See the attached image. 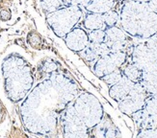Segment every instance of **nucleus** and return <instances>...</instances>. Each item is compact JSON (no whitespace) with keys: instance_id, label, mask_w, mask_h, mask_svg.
Returning a JSON list of instances; mask_svg holds the SVG:
<instances>
[{"instance_id":"26","label":"nucleus","mask_w":157,"mask_h":138,"mask_svg":"<svg viewBox=\"0 0 157 138\" xmlns=\"http://www.w3.org/2000/svg\"><path fill=\"white\" fill-rule=\"evenodd\" d=\"M65 6H78V7H85L90 3L91 0H63Z\"/></svg>"},{"instance_id":"17","label":"nucleus","mask_w":157,"mask_h":138,"mask_svg":"<svg viewBox=\"0 0 157 138\" xmlns=\"http://www.w3.org/2000/svg\"><path fill=\"white\" fill-rule=\"evenodd\" d=\"M139 82L144 87L147 95L157 94V75L147 72H142Z\"/></svg>"},{"instance_id":"30","label":"nucleus","mask_w":157,"mask_h":138,"mask_svg":"<svg viewBox=\"0 0 157 138\" xmlns=\"http://www.w3.org/2000/svg\"><path fill=\"white\" fill-rule=\"evenodd\" d=\"M156 128H157V126H156Z\"/></svg>"},{"instance_id":"4","label":"nucleus","mask_w":157,"mask_h":138,"mask_svg":"<svg viewBox=\"0 0 157 138\" xmlns=\"http://www.w3.org/2000/svg\"><path fill=\"white\" fill-rule=\"evenodd\" d=\"M83 16L81 7L65 6L54 12L48 13L47 23L57 37L64 38L80 21Z\"/></svg>"},{"instance_id":"25","label":"nucleus","mask_w":157,"mask_h":138,"mask_svg":"<svg viewBox=\"0 0 157 138\" xmlns=\"http://www.w3.org/2000/svg\"><path fill=\"white\" fill-rule=\"evenodd\" d=\"M145 43L148 47V49L152 52V54L155 56V58L157 59V34L152 37H151V38H147Z\"/></svg>"},{"instance_id":"28","label":"nucleus","mask_w":157,"mask_h":138,"mask_svg":"<svg viewBox=\"0 0 157 138\" xmlns=\"http://www.w3.org/2000/svg\"><path fill=\"white\" fill-rule=\"evenodd\" d=\"M147 3H148L149 7H151V9L153 12L157 13V0H148Z\"/></svg>"},{"instance_id":"22","label":"nucleus","mask_w":157,"mask_h":138,"mask_svg":"<svg viewBox=\"0 0 157 138\" xmlns=\"http://www.w3.org/2000/svg\"><path fill=\"white\" fill-rule=\"evenodd\" d=\"M42 6L44 10L51 13L65 7V3L63 0H42Z\"/></svg>"},{"instance_id":"21","label":"nucleus","mask_w":157,"mask_h":138,"mask_svg":"<svg viewBox=\"0 0 157 138\" xmlns=\"http://www.w3.org/2000/svg\"><path fill=\"white\" fill-rule=\"evenodd\" d=\"M122 77H124V74H122L121 67V68L116 69V70H114L113 72L105 75L104 77L101 78V80L103 81L105 84H107L109 85H113L116 84V82H118Z\"/></svg>"},{"instance_id":"29","label":"nucleus","mask_w":157,"mask_h":138,"mask_svg":"<svg viewBox=\"0 0 157 138\" xmlns=\"http://www.w3.org/2000/svg\"><path fill=\"white\" fill-rule=\"evenodd\" d=\"M132 1H136V2H147L148 0H132Z\"/></svg>"},{"instance_id":"12","label":"nucleus","mask_w":157,"mask_h":138,"mask_svg":"<svg viewBox=\"0 0 157 138\" xmlns=\"http://www.w3.org/2000/svg\"><path fill=\"white\" fill-rule=\"evenodd\" d=\"M109 53H110V50H109V48L105 42H89L85 49L80 52V56L87 63H94L99 58L105 56V55Z\"/></svg>"},{"instance_id":"2","label":"nucleus","mask_w":157,"mask_h":138,"mask_svg":"<svg viewBox=\"0 0 157 138\" xmlns=\"http://www.w3.org/2000/svg\"><path fill=\"white\" fill-rule=\"evenodd\" d=\"M120 23L128 36L146 40L157 34V13L147 2L128 0L121 7Z\"/></svg>"},{"instance_id":"20","label":"nucleus","mask_w":157,"mask_h":138,"mask_svg":"<svg viewBox=\"0 0 157 138\" xmlns=\"http://www.w3.org/2000/svg\"><path fill=\"white\" fill-rule=\"evenodd\" d=\"M102 17H103L105 27L117 26V24L120 22V13L118 12L114 11L113 9L104 13H102Z\"/></svg>"},{"instance_id":"7","label":"nucleus","mask_w":157,"mask_h":138,"mask_svg":"<svg viewBox=\"0 0 157 138\" xmlns=\"http://www.w3.org/2000/svg\"><path fill=\"white\" fill-rule=\"evenodd\" d=\"M127 60V54L124 51L110 52L105 56L99 58L94 61L93 71L98 78L104 77L105 75L113 72L118 68H121Z\"/></svg>"},{"instance_id":"18","label":"nucleus","mask_w":157,"mask_h":138,"mask_svg":"<svg viewBox=\"0 0 157 138\" xmlns=\"http://www.w3.org/2000/svg\"><path fill=\"white\" fill-rule=\"evenodd\" d=\"M83 25L85 29L89 31L98 30V29H105V24L103 21L101 13H89L85 16Z\"/></svg>"},{"instance_id":"6","label":"nucleus","mask_w":157,"mask_h":138,"mask_svg":"<svg viewBox=\"0 0 157 138\" xmlns=\"http://www.w3.org/2000/svg\"><path fill=\"white\" fill-rule=\"evenodd\" d=\"M63 135L66 138H86L90 136L89 129L77 114L72 102L66 107L61 115Z\"/></svg>"},{"instance_id":"15","label":"nucleus","mask_w":157,"mask_h":138,"mask_svg":"<svg viewBox=\"0 0 157 138\" xmlns=\"http://www.w3.org/2000/svg\"><path fill=\"white\" fill-rule=\"evenodd\" d=\"M130 116L132 117V120L134 121L135 125L139 128V129L156 128L157 126V117L147 113L144 108L138 110Z\"/></svg>"},{"instance_id":"8","label":"nucleus","mask_w":157,"mask_h":138,"mask_svg":"<svg viewBox=\"0 0 157 138\" xmlns=\"http://www.w3.org/2000/svg\"><path fill=\"white\" fill-rule=\"evenodd\" d=\"M142 72L157 75V59L145 42L136 44L131 51V61Z\"/></svg>"},{"instance_id":"9","label":"nucleus","mask_w":157,"mask_h":138,"mask_svg":"<svg viewBox=\"0 0 157 138\" xmlns=\"http://www.w3.org/2000/svg\"><path fill=\"white\" fill-rule=\"evenodd\" d=\"M147 93L141 84L135 82L132 89L125 97L119 102V109L125 115H132L138 110L144 108Z\"/></svg>"},{"instance_id":"24","label":"nucleus","mask_w":157,"mask_h":138,"mask_svg":"<svg viewBox=\"0 0 157 138\" xmlns=\"http://www.w3.org/2000/svg\"><path fill=\"white\" fill-rule=\"evenodd\" d=\"M137 137L141 138H157V128L140 129Z\"/></svg>"},{"instance_id":"5","label":"nucleus","mask_w":157,"mask_h":138,"mask_svg":"<svg viewBox=\"0 0 157 138\" xmlns=\"http://www.w3.org/2000/svg\"><path fill=\"white\" fill-rule=\"evenodd\" d=\"M72 106L89 129H92L104 116L101 103L94 95L82 92L72 101Z\"/></svg>"},{"instance_id":"3","label":"nucleus","mask_w":157,"mask_h":138,"mask_svg":"<svg viewBox=\"0 0 157 138\" xmlns=\"http://www.w3.org/2000/svg\"><path fill=\"white\" fill-rule=\"evenodd\" d=\"M5 88L8 97L17 102L23 99L33 85L30 68L20 58L11 57L3 64Z\"/></svg>"},{"instance_id":"11","label":"nucleus","mask_w":157,"mask_h":138,"mask_svg":"<svg viewBox=\"0 0 157 138\" xmlns=\"http://www.w3.org/2000/svg\"><path fill=\"white\" fill-rule=\"evenodd\" d=\"M64 38L67 48L73 52H81L89 43L88 34L81 28H73Z\"/></svg>"},{"instance_id":"13","label":"nucleus","mask_w":157,"mask_h":138,"mask_svg":"<svg viewBox=\"0 0 157 138\" xmlns=\"http://www.w3.org/2000/svg\"><path fill=\"white\" fill-rule=\"evenodd\" d=\"M134 84H135L134 82L130 81L124 76L118 82H116L113 85H110V88H109V95H110V97L114 101L119 103L130 92Z\"/></svg>"},{"instance_id":"10","label":"nucleus","mask_w":157,"mask_h":138,"mask_svg":"<svg viewBox=\"0 0 157 138\" xmlns=\"http://www.w3.org/2000/svg\"><path fill=\"white\" fill-rule=\"evenodd\" d=\"M104 42L108 46L110 52L124 51L128 46V34L118 26L106 27Z\"/></svg>"},{"instance_id":"16","label":"nucleus","mask_w":157,"mask_h":138,"mask_svg":"<svg viewBox=\"0 0 157 138\" xmlns=\"http://www.w3.org/2000/svg\"><path fill=\"white\" fill-rule=\"evenodd\" d=\"M115 0H91L85 8L89 13H104L113 9Z\"/></svg>"},{"instance_id":"14","label":"nucleus","mask_w":157,"mask_h":138,"mask_svg":"<svg viewBox=\"0 0 157 138\" xmlns=\"http://www.w3.org/2000/svg\"><path fill=\"white\" fill-rule=\"evenodd\" d=\"M92 129L94 132L93 136H95V137L108 138V137L121 136V133H119L117 127L114 125L113 122L110 119L104 116L98 125L94 127Z\"/></svg>"},{"instance_id":"19","label":"nucleus","mask_w":157,"mask_h":138,"mask_svg":"<svg viewBox=\"0 0 157 138\" xmlns=\"http://www.w3.org/2000/svg\"><path fill=\"white\" fill-rule=\"evenodd\" d=\"M121 71L124 77H126L127 79H129L134 82H138L141 79L142 71L132 63H129V64L125 63L121 66Z\"/></svg>"},{"instance_id":"27","label":"nucleus","mask_w":157,"mask_h":138,"mask_svg":"<svg viewBox=\"0 0 157 138\" xmlns=\"http://www.w3.org/2000/svg\"><path fill=\"white\" fill-rule=\"evenodd\" d=\"M58 68V65L54 63V61H46L44 64V67H43V70L44 72H48V73H53L57 70Z\"/></svg>"},{"instance_id":"1","label":"nucleus","mask_w":157,"mask_h":138,"mask_svg":"<svg viewBox=\"0 0 157 138\" xmlns=\"http://www.w3.org/2000/svg\"><path fill=\"white\" fill-rule=\"evenodd\" d=\"M47 103L28 111L22 112L24 125L31 133L48 134L56 129L58 116L77 96V86L69 78L61 74H52L45 80Z\"/></svg>"},{"instance_id":"23","label":"nucleus","mask_w":157,"mask_h":138,"mask_svg":"<svg viewBox=\"0 0 157 138\" xmlns=\"http://www.w3.org/2000/svg\"><path fill=\"white\" fill-rule=\"evenodd\" d=\"M88 37H89V42H94V43L104 42L105 31L104 29L93 30V31H90V33L88 34Z\"/></svg>"}]
</instances>
